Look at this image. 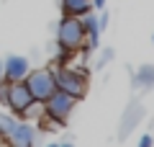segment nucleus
Listing matches in <instances>:
<instances>
[{"instance_id": "nucleus-4", "label": "nucleus", "mask_w": 154, "mask_h": 147, "mask_svg": "<svg viewBox=\"0 0 154 147\" xmlns=\"http://www.w3.org/2000/svg\"><path fill=\"white\" fill-rule=\"evenodd\" d=\"M31 72L28 60L21 54H11L8 60H3V80L5 83H16V80H26V75Z\"/></svg>"}, {"instance_id": "nucleus-1", "label": "nucleus", "mask_w": 154, "mask_h": 147, "mask_svg": "<svg viewBox=\"0 0 154 147\" xmlns=\"http://www.w3.org/2000/svg\"><path fill=\"white\" fill-rule=\"evenodd\" d=\"M26 85H28V90H31L36 103H44L46 98L57 90V80H54L51 70H31L26 75Z\"/></svg>"}, {"instance_id": "nucleus-7", "label": "nucleus", "mask_w": 154, "mask_h": 147, "mask_svg": "<svg viewBox=\"0 0 154 147\" xmlns=\"http://www.w3.org/2000/svg\"><path fill=\"white\" fill-rule=\"evenodd\" d=\"M16 124H18V121H16L13 114H3V111H0V137H8Z\"/></svg>"}, {"instance_id": "nucleus-3", "label": "nucleus", "mask_w": 154, "mask_h": 147, "mask_svg": "<svg viewBox=\"0 0 154 147\" xmlns=\"http://www.w3.org/2000/svg\"><path fill=\"white\" fill-rule=\"evenodd\" d=\"M54 80H57V90L69 93L72 98H80L85 93V77L75 70H67V67L54 70Z\"/></svg>"}, {"instance_id": "nucleus-2", "label": "nucleus", "mask_w": 154, "mask_h": 147, "mask_svg": "<svg viewBox=\"0 0 154 147\" xmlns=\"http://www.w3.org/2000/svg\"><path fill=\"white\" fill-rule=\"evenodd\" d=\"M82 36H85V28L82 23L77 21V16H67L59 26V44L64 52H75L80 44H82Z\"/></svg>"}, {"instance_id": "nucleus-6", "label": "nucleus", "mask_w": 154, "mask_h": 147, "mask_svg": "<svg viewBox=\"0 0 154 147\" xmlns=\"http://www.w3.org/2000/svg\"><path fill=\"white\" fill-rule=\"evenodd\" d=\"M62 5H64L67 16H80L90 8V0H62Z\"/></svg>"}, {"instance_id": "nucleus-8", "label": "nucleus", "mask_w": 154, "mask_h": 147, "mask_svg": "<svg viewBox=\"0 0 154 147\" xmlns=\"http://www.w3.org/2000/svg\"><path fill=\"white\" fill-rule=\"evenodd\" d=\"M0 83H3V60H0Z\"/></svg>"}, {"instance_id": "nucleus-5", "label": "nucleus", "mask_w": 154, "mask_h": 147, "mask_svg": "<svg viewBox=\"0 0 154 147\" xmlns=\"http://www.w3.org/2000/svg\"><path fill=\"white\" fill-rule=\"evenodd\" d=\"M8 142L16 145V147H28V145H33V126H28V124H16V126H13V132L8 134Z\"/></svg>"}]
</instances>
